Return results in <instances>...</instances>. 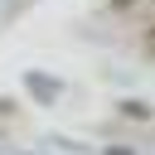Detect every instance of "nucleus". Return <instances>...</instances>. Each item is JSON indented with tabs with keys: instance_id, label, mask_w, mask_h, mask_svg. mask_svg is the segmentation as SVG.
Masks as SVG:
<instances>
[{
	"instance_id": "obj_1",
	"label": "nucleus",
	"mask_w": 155,
	"mask_h": 155,
	"mask_svg": "<svg viewBox=\"0 0 155 155\" xmlns=\"http://www.w3.org/2000/svg\"><path fill=\"white\" fill-rule=\"evenodd\" d=\"M24 82H29V92H34L39 102H53V97H58V82H48V73H29Z\"/></svg>"
}]
</instances>
